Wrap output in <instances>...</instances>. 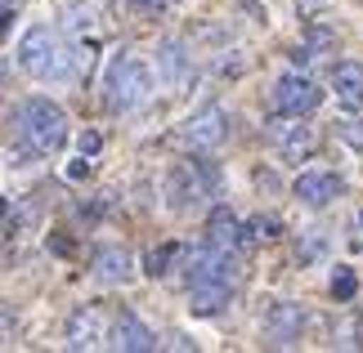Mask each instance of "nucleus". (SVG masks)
<instances>
[{
	"instance_id": "nucleus-8",
	"label": "nucleus",
	"mask_w": 363,
	"mask_h": 353,
	"mask_svg": "<svg viewBox=\"0 0 363 353\" xmlns=\"http://www.w3.org/2000/svg\"><path fill=\"white\" fill-rule=\"evenodd\" d=\"M256 224H242L229 206H216L211 219H206V242L211 246H225V250H251L256 246Z\"/></svg>"
},
{
	"instance_id": "nucleus-7",
	"label": "nucleus",
	"mask_w": 363,
	"mask_h": 353,
	"mask_svg": "<svg viewBox=\"0 0 363 353\" xmlns=\"http://www.w3.org/2000/svg\"><path fill=\"white\" fill-rule=\"evenodd\" d=\"M225 134H229V117H225L216 103L202 108V112H193V117L179 125V144L193 148V152H211V148H220V144H225Z\"/></svg>"
},
{
	"instance_id": "nucleus-20",
	"label": "nucleus",
	"mask_w": 363,
	"mask_h": 353,
	"mask_svg": "<svg viewBox=\"0 0 363 353\" xmlns=\"http://www.w3.org/2000/svg\"><path fill=\"white\" fill-rule=\"evenodd\" d=\"M323 250H328V237H323V233H305V237H301V264L318 260Z\"/></svg>"
},
{
	"instance_id": "nucleus-29",
	"label": "nucleus",
	"mask_w": 363,
	"mask_h": 353,
	"mask_svg": "<svg viewBox=\"0 0 363 353\" xmlns=\"http://www.w3.org/2000/svg\"><path fill=\"white\" fill-rule=\"evenodd\" d=\"M5 76H9V63L0 59V90H5Z\"/></svg>"
},
{
	"instance_id": "nucleus-14",
	"label": "nucleus",
	"mask_w": 363,
	"mask_h": 353,
	"mask_svg": "<svg viewBox=\"0 0 363 353\" xmlns=\"http://www.w3.org/2000/svg\"><path fill=\"white\" fill-rule=\"evenodd\" d=\"M135 273V260L125 246H99L94 250V277L108 282V287H121V282H130Z\"/></svg>"
},
{
	"instance_id": "nucleus-19",
	"label": "nucleus",
	"mask_w": 363,
	"mask_h": 353,
	"mask_svg": "<svg viewBox=\"0 0 363 353\" xmlns=\"http://www.w3.org/2000/svg\"><path fill=\"white\" fill-rule=\"evenodd\" d=\"M354 291H359L354 268H337V273H332V295H337V300H354Z\"/></svg>"
},
{
	"instance_id": "nucleus-9",
	"label": "nucleus",
	"mask_w": 363,
	"mask_h": 353,
	"mask_svg": "<svg viewBox=\"0 0 363 353\" xmlns=\"http://www.w3.org/2000/svg\"><path fill=\"white\" fill-rule=\"evenodd\" d=\"M108 322H104V308L94 304H81L72 318H67V331H63V345L67 349H99L108 340Z\"/></svg>"
},
{
	"instance_id": "nucleus-10",
	"label": "nucleus",
	"mask_w": 363,
	"mask_h": 353,
	"mask_svg": "<svg viewBox=\"0 0 363 353\" xmlns=\"http://www.w3.org/2000/svg\"><path fill=\"white\" fill-rule=\"evenodd\" d=\"M305 331V308L291 304V300H278L269 304V313H264V340L269 345H296Z\"/></svg>"
},
{
	"instance_id": "nucleus-25",
	"label": "nucleus",
	"mask_w": 363,
	"mask_h": 353,
	"mask_svg": "<svg viewBox=\"0 0 363 353\" xmlns=\"http://www.w3.org/2000/svg\"><path fill=\"white\" fill-rule=\"evenodd\" d=\"M9 331H13V313H9V308H5V304H0V345H5V340H9Z\"/></svg>"
},
{
	"instance_id": "nucleus-30",
	"label": "nucleus",
	"mask_w": 363,
	"mask_h": 353,
	"mask_svg": "<svg viewBox=\"0 0 363 353\" xmlns=\"http://www.w3.org/2000/svg\"><path fill=\"white\" fill-rule=\"evenodd\" d=\"M9 215V202H5V197H0V219H5Z\"/></svg>"
},
{
	"instance_id": "nucleus-24",
	"label": "nucleus",
	"mask_w": 363,
	"mask_h": 353,
	"mask_svg": "<svg viewBox=\"0 0 363 353\" xmlns=\"http://www.w3.org/2000/svg\"><path fill=\"white\" fill-rule=\"evenodd\" d=\"M135 13H148V18H157V13L166 9V0H130Z\"/></svg>"
},
{
	"instance_id": "nucleus-18",
	"label": "nucleus",
	"mask_w": 363,
	"mask_h": 353,
	"mask_svg": "<svg viewBox=\"0 0 363 353\" xmlns=\"http://www.w3.org/2000/svg\"><path fill=\"white\" fill-rule=\"evenodd\" d=\"M162 76L166 81H179V76H184V50H179L175 40H166V45H162Z\"/></svg>"
},
{
	"instance_id": "nucleus-2",
	"label": "nucleus",
	"mask_w": 363,
	"mask_h": 353,
	"mask_svg": "<svg viewBox=\"0 0 363 353\" xmlns=\"http://www.w3.org/2000/svg\"><path fill=\"white\" fill-rule=\"evenodd\" d=\"M18 67L32 81H67L72 76V50L59 40V32L45 23L27 27L18 40Z\"/></svg>"
},
{
	"instance_id": "nucleus-3",
	"label": "nucleus",
	"mask_w": 363,
	"mask_h": 353,
	"mask_svg": "<svg viewBox=\"0 0 363 353\" xmlns=\"http://www.w3.org/2000/svg\"><path fill=\"white\" fill-rule=\"evenodd\" d=\"M148 94H152L148 63L139 59V54L121 50L117 59L108 63V72H104V103L113 108V112H135V108L148 103Z\"/></svg>"
},
{
	"instance_id": "nucleus-22",
	"label": "nucleus",
	"mask_w": 363,
	"mask_h": 353,
	"mask_svg": "<svg viewBox=\"0 0 363 353\" xmlns=\"http://www.w3.org/2000/svg\"><path fill=\"white\" fill-rule=\"evenodd\" d=\"M251 224H256V233L264 237V242H274V237H283V224H278L274 215H260V219H251Z\"/></svg>"
},
{
	"instance_id": "nucleus-13",
	"label": "nucleus",
	"mask_w": 363,
	"mask_h": 353,
	"mask_svg": "<svg viewBox=\"0 0 363 353\" xmlns=\"http://www.w3.org/2000/svg\"><path fill=\"white\" fill-rule=\"evenodd\" d=\"M274 148H278V157L283 161H305L314 152V130L310 125H283V121H274Z\"/></svg>"
},
{
	"instance_id": "nucleus-16",
	"label": "nucleus",
	"mask_w": 363,
	"mask_h": 353,
	"mask_svg": "<svg viewBox=\"0 0 363 353\" xmlns=\"http://www.w3.org/2000/svg\"><path fill=\"white\" fill-rule=\"evenodd\" d=\"M332 90L345 108H363V63H341L332 72Z\"/></svg>"
},
{
	"instance_id": "nucleus-4",
	"label": "nucleus",
	"mask_w": 363,
	"mask_h": 353,
	"mask_svg": "<svg viewBox=\"0 0 363 353\" xmlns=\"http://www.w3.org/2000/svg\"><path fill=\"white\" fill-rule=\"evenodd\" d=\"M211 188H216V166L206 161H175L166 170V206L171 210H193Z\"/></svg>"
},
{
	"instance_id": "nucleus-15",
	"label": "nucleus",
	"mask_w": 363,
	"mask_h": 353,
	"mask_svg": "<svg viewBox=\"0 0 363 353\" xmlns=\"http://www.w3.org/2000/svg\"><path fill=\"white\" fill-rule=\"evenodd\" d=\"M193 295H189V308L198 318H211V313H220L229 300H233V282H198V287H189Z\"/></svg>"
},
{
	"instance_id": "nucleus-5",
	"label": "nucleus",
	"mask_w": 363,
	"mask_h": 353,
	"mask_svg": "<svg viewBox=\"0 0 363 353\" xmlns=\"http://www.w3.org/2000/svg\"><path fill=\"white\" fill-rule=\"evenodd\" d=\"M318 98H323V90H318L310 76H301V72H283V76L274 81L269 103H274L278 117H305V112H314V108H318Z\"/></svg>"
},
{
	"instance_id": "nucleus-23",
	"label": "nucleus",
	"mask_w": 363,
	"mask_h": 353,
	"mask_svg": "<svg viewBox=\"0 0 363 353\" xmlns=\"http://www.w3.org/2000/svg\"><path fill=\"white\" fill-rule=\"evenodd\" d=\"M77 144H81V157H94V152H99V144H104V139H99V130H86V134L77 139Z\"/></svg>"
},
{
	"instance_id": "nucleus-1",
	"label": "nucleus",
	"mask_w": 363,
	"mask_h": 353,
	"mask_svg": "<svg viewBox=\"0 0 363 353\" xmlns=\"http://www.w3.org/2000/svg\"><path fill=\"white\" fill-rule=\"evenodd\" d=\"M13 125H18V139L32 157H54L67 144V112L50 98H27L13 112Z\"/></svg>"
},
{
	"instance_id": "nucleus-11",
	"label": "nucleus",
	"mask_w": 363,
	"mask_h": 353,
	"mask_svg": "<svg viewBox=\"0 0 363 353\" xmlns=\"http://www.w3.org/2000/svg\"><path fill=\"white\" fill-rule=\"evenodd\" d=\"M291 192H296V202H305V206H328V202L341 197V179L332 170H305V175H296Z\"/></svg>"
},
{
	"instance_id": "nucleus-21",
	"label": "nucleus",
	"mask_w": 363,
	"mask_h": 353,
	"mask_svg": "<svg viewBox=\"0 0 363 353\" xmlns=\"http://www.w3.org/2000/svg\"><path fill=\"white\" fill-rule=\"evenodd\" d=\"M341 139H345L354 152H363V121H341Z\"/></svg>"
},
{
	"instance_id": "nucleus-26",
	"label": "nucleus",
	"mask_w": 363,
	"mask_h": 353,
	"mask_svg": "<svg viewBox=\"0 0 363 353\" xmlns=\"http://www.w3.org/2000/svg\"><path fill=\"white\" fill-rule=\"evenodd\" d=\"M90 175V161L86 157H81V161H72V166H67V179H86Z\"/></svg>"
},
{
	"instance_id": "nucleus-28",
	"label": "nucleus",
	"mask_w": 363,
	"mask_h": 353,
	"mask_svg": "<svg viewBox=\"0 0 363 353\" xmlns=\"http://www.w3.org/2000/svg\"><path fill=\"white\" fill-rule=\"evenodd\" d=\"M9 18H13V13H9L5 5H0V36H5V32H9Z\"/></svg>"
},
{
	"instance_id": "nucleus-17",
	"label": "nucleus",
	"mask_w": 363,
	"mask_h": 353,
	"mask_svg": "<svg viewBox=\"0 0 363 353\" xmlns=\"http://www.w3.org/2000/svg\"><path fill=\"white\" fill-rule=\"evenodd\" d=\"M175 260H184V246H179V242H166V246H157V250H148L144 273H148V277H166Z\"/></svg>"
},
{
	"instance_id": "nucleus-12",
	"label": "nucleus",
	"mask_w": 363,
	"mask_h": 353,
	"mask_svg": "<svg viewBox=\"0 0 363 353\" xmlns=\"http://www.w3.org/2000/svg\"><path fill=\"white\" fill-rule=\"evenodd\" d=\"M108 345L121 349V353H148V349H157V335H152L135 313H121V318L113 322V335H108Z\"/></svg>"
},
{
	"instance_id": "nucleus-27",
	"label": "nucleus",
	"mask_w": 363,
	"mask_h": 353,
	"mask_svg": "<svg viewBox=\"0 0 363 353\" xmlns=\"http://www.w3.org/2000/svg\"><path fill=\"white\" fill-rule=\"evenodd\" d=\"M318 5H323V0H301V18H310V13H314Z\"/></svg>"
},
{
	"instance_id": "nucleus-6",
	"label": "nucleus",
	"mask_w": 363,
	"mask_h": 353,
	"mask_svg": "<svg viewBox=\"0 0 363 353\" xmlns=\"http://www.w3.org/2000/svg\"><path fill=\"white\" fill-rule=\"evenodd\" d=\"M184 277L189 287H198V282H233L238 277V260H233V250L206 242L198 250H184Z\"/></svg>"
}]
</instances>
